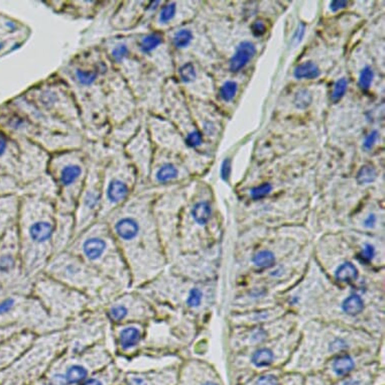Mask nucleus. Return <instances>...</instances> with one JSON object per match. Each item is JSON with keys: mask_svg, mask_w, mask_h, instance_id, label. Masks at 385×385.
Masks as SVG:
<instances>
[{"mask_svg": "<svg viewBox=\"0 0 385 385\" xmlns=\"http://www.w3.org/2000/svg\"><path fill=\"white\" fill-rule=\"evenodd\" d=\"M152 190L135 192L105 220L131 276V288L148 282L169 264L156 227Z\"/></svg>", "mask_w": 385, "mask_h": 385, "instance_id": "nucleus-1", "label": "nucleus"}, {"mask_svg": "<svg viewBox=\"0 0 385 385\" xmlns=\"http://www.w3.org/2000/svg\"><path fill=\"white\" fill-rule=\"evenodd\" d=\"M112 69L102 49L96 45L78 51L56 72L75 96L88 142H104L110 129L105 91Z\"/></svg>", "mask_w": 385, "mask_h": 385, "instance_id": "nucleus-2", "label": "nucleus"}, {"mask_svg": "<svg viewBox=\"0 0 385 385\" xmlns=\"http://www.w3.org/2000/svg\"><path fill=\"white\" fill-rule=\"evenodd\" d=\"M57 217L55 199L29 192L19 194L15 228L23 267L33 280L55 255Z\"/></svg>", "mask_w": 385, "mask_h": 385, "instance_id": "nucleus-3", "label": "nucleus"}, {"mask_svg": "<svg viewBox=\"0 0 385 385\" xmlns=\"http://www.w3.org/2000/svg\"><path fill=\"white\" fill-rule=\"evenodd\" d=\"M67 249L123 290L131 288L127 264L105 221L99 220L77 235Z\"/></svg>", "mask_w": 385, "mask_h": 385, "instance_id": "nucleus-4", "label": "nucleus"}, {"mask_svg": "<svg viewBox=\"0 0 385 385\" xmlns=\"http://www.w3.org/2000/svg\"><path fill=\"white\" fill-rule=\"evenodd\" d=\"M84 148L101 163L102 209L99 220H105L136 192L137 173L122 148L108 147L103 142H87Z\"/></svg>", "mask_w": 385, "mask_h": 385, "instance_id": "nucleus-5", "label": "nucleus"}, {"mask_svg": "<svg viewBox=\"0 0 385 385\" xmlns=\"http://www.w3.org/2000/svg\"><path fill=\"white\" fill-rule=\"evenodd\" d=\"M42 273L85 295L97 307L125 291L68 249L52 257Z\"/></svg>", "mask_w": 385, "mask_h": 385, "instance_id": "nucleus-6", "label": "nucleus"}, {"mask_svg": "<svg viewBox=\"0 0 385 385\" xmlns=\"http://www.w3.org/2000/svg\"><path fill=\"white\" fill-rule=\"evenodd\" d=\"M89 167L90 155L84 147L51 153L47 174L56 186L58 212L74 213Z\"/></svg>", "mask_w": 385, "mask_h": 385, "instance_id": "nucleus-7", "label": "nucleus"}, {"mask_svg": "<svg viewBox=\"0 0 385 385\" xmlns=\"http://www.w3.org/2000/svg\"><path fill=\"white\" fill-rule=\"evenodd\" d=\"M22 97L45 114L85 134L75 96L69 85L56 72L30 86Z\"/></svg>", "mask_w": 385, "mask_h": 385, "instance_id": "nucleus-8", "label": "nucleus"}, {"mask_svg": "<svg viewBox=\"0 0 385 385\" xmlns=\"http://www.w3.org/2000/svg\"><path fill=\"white\" fill-rule=\"evenodd\" d=\"M114 361L107 344L67 353L62 351L52 362L43 377L46 385H79L91 374Z\"/></svg>", "mask_w": 385, "mask_h": 385, "instance_id": "nucleus-9", "label": "nucleus"}, {"mask_svg": "<svg viewBox=\"0 0 385 385\" xmlns=\"http://www.w3.org/2000/svg\"><path fill=\"white\" fill-rule=\"evenodd\" d=\"M31 295H34L49 316L65 327L90 309L97 307L85 295L41 273L33 282Z\"/></svg>", "mask_w": 385, "mask_h": 385, "instance_id": "nucleus-10", "label": "nucleus"}, {"mask_svg": "<svg viewBox=\"0 0 385 385\" xmlns=\"http://www.w3.org/2000/svg\"><path fill=\"white\" fill-rule=\"evenodd\" d=\"M0 326H13L45 336L65 328L52 319L31 294H16L0 299Z\"/></svg>", "mask_w": 385, "mask_h": 385, "instance_id": "nucleus-11", "label": "nucleus"}, {"mask_svg": "<svg viewBox=\"0 0 385 385\" xmlns=\"http://www.w3.org/2000/svg\"><path fill=\"white\" fill-rule=\"evenodd\" d=\"M109 333L110 325L101 307H94L67 324L62 330L63 351L76 353L100 344H107Z\"/></svg>", "mask_w": 385, "mask_h": 385, "instance_id": "nucleus-12", "label": "nucleus"}, {"mask_svg": "<svg viewBox=\"0 0 385 385\" xmlns=\"http://www.w3.org/2000/svg\"><path fill=\"white\" fill-rule=\"evenodd\" d=\"M33 282L23 267L14 225L0 242V299L31 294Z\"/></svg>", "mask_w": 385, "mask_h": 385, "instance_id": "nucleus-13", "label": "nucleus"}, {"mask_svg": "<svg viewBox=\"0 0 385 385\" xmlns=\"http://www.w3.org/2000/svg\"><path fill=\"white\" fill-rule=\"evenodd\" d=\"M110 326L148 323L162 315V308L137 288H129L101 307Z\"/></svg>", "mask_w": 385, "mask_h": 385, "instance_id": "nucleus-14", "label": "nucleus"}, {"mask_svg": "<svg viewBox=\"0 0 385 385\" xmlns=\"http://www.w3.org/2000/svg\"><path fill=\"white\" fill-rule=\"evenodd\" d=\"M89 155V172L73 213L75 221V237L99 221L102 209L101 163L98 157L91 154Z\"/></svg>", "mask_w": 385, "mask_h": 385, "instance_id": "nucleus-15", "label": "nucleus"}, {"mask_svg": "<svg viewBox=\"0 0 385 385\" xmlns=\"http://www.w3.org/2000/svg\"><path fill=\"white\" fill-rule=\"evenodd\" d=\"M105 95L110 127L122 123L140 110L129 84L114 68L107 79Z\"/></svg>", "mask_w": 385, "mask_h": 385, "instance_id": "nucleus-16", "label": "nucleus"}, {"mask_svg": "<svg viewBox=\"0 0 385 385\" xmlns=\"http://www.w3.org/2000/svg\"><path fill=\"white\" fill-rule=\"evenodd\" d=\"M152 140L148 133V130L144 123L138 129V131L129 139L122 147V150L129 162L135 169L138 177L137 191L142 190L146 184L149 174L150 166L152 163L154 147H152ZM136 191V192H137Z\"/></svg>", "mask_w": 385, "mask_h": 385, "instance_id": "nucleus-17", "label": "nucleus"}, {"mask_svg": "<svg viewBox=\"0 0 385 385\" xmlns=\"http://www.w3.org/2000/svg\"><path fill=\"white\" fill-rule=\"evenodd\" d=\"M163 2L161 1H123L118 2V6L110 17L111 27L118 34H129L135 31L147 14L156 13Z\"/></svg>", "mask_w": 385, "mask_h": 385, "instance_id": "nucleus-18", "label": "nucleus"}, {"mask_svg": "<svg viewBox=\"0 0 385 385\" xmlns=\"http://www.w3.org/2000/svg\"><path fill=\"white\" fill-rule=\"evenodd\" d=\"M39 338L13 326H0V371L19 358Z\"/></svg>", "mask_w": 385, "mask_h": 385, "instance_id": "nucleus-19", "label": "nucleus"}, {"mask_svg": "<svg viewBox=\"0 0 385 385\" xmlns=\"http://www.w3.org/2000/svg\"><path fill=\"white\" fill-rule=\"evenodd\" d=\"M182 178L180 166L163 155L162 151L155 149L146 184L142 190H151L155 187L170 186ZM139 190V191H142Z\"/></svg>", "mask_w": 385, "mask_h": 385, "instance_id": "nucleus-20", "label": "nucleus"}, {"mask_svg": "<svg viewBox=\"0 0 385 385\" xmlns=\"http://www.w3.org/2000/svg\"><path fill=\"white\" fill-rule=\"evenodd\" d=\"M145 116L142 110H138L135 114L120 124L111 126L104 140V145L113 148H122L129 139L138 131L144 123Z\"/></svg>", "mask_w": 385, "mask_h": 385, "instance_id": "nucleus-21", "label": "nucleus"}, {"mask_svg": "<svg viewBox=\"0 0 385 385\" xmlns=\"http://www.w3.org/2000/svg\"><path fill=\"white\" fill-rule=\"evenodd\" d=\"M63 6L56 9L58 13H65L77 18H93L108 4L101 1H62Z\"/></svg>", "mask_w": 385, "mask_h": 385, "instance_id": "nucleus-22", "label": "nucleus"}, {"mask_svg": "<svg viewBox=\"0 0 385 385\" xmlns=\"http://www.w3.org/2000/svg\"><path fill=\"white\" fill-rule=\"evenodd\" d=\"M18 204L19 194H11L0 198V242L16 223Z\"/></svg>", "mask_w": 385, "mask_h": 385, "instance_id": "nucleus-23", "label": "nucleus"}, {"mask_svg": "<svg viewBox=\"0 0 385 385\" xmlns=\"http://www.w3.org/2000/svg\"><path fill=\"white\" fill-rule=\"evenodd\" d=\"M75 237V221L73 214L58 212L55 234V254L66 250Z\"/></svg>", "mask_w": 385, "mask_h": 385, "instance_id": "nucleus-24", "label": "nucleus"}, {"mask_svg": "<svg viewBox=\"0 0 385 385\" xmlns=\"http://www.w3.org/2000/svg\"><path fill=\"white\" fill-rule=\"evenodd\" d=\"M256 54L254 44L244 41L238 45L236 51L229 62V69L232 73H237L245 68Z\"/></svg>", "mask_w": 385, "mask_h": 385, "instance_id": "nucleus-25", "label": "nucleus"}, {"mask_svg": "<svg viewBox=\"0 0 385 385\" xmlns=\"http://www.w3.org/2000/svg\"><path fill=\"white\" fill-rule=\"evenodd\" d=\"M212 216V208L208 201L198 200L194 202L189 209V217L192 224L199 227L206 226Z\"/></svg>", "mask_w": 385, "mask_h": 385, "instance_id": "nucleus-26", "label": "nucleus"}, {"mask_svg": "<svg viewBox=\"0 0 385 385\" xmlns=\"http://www.w3.org/2000/svg\"><path fill=\"white\" fill-rule=\"evenodd\" d=\"M118 373L119 371L113 361L91 374L86 380L79 385H108L118 378Z\"/></svg>", "mask_w": 385, "mask_h": 385, "instance_id": "nucleus-27", "label": "nucleus"}, {"mask_svg": "<svg viewBox=\"0 0 385 385\" xmlns=\"http://www.w3.org/2000/svg\"><path fill=\"white\" fill-rule=\"evenodd\" d=\"M165 377H167L165 373L130 372L124 376L120 385H159L161 380L166 379Z\"/></svg>", "mask_w": 385, "mask_h": 385, "instance_id": "nucleus-28", "label": "nucleus"}, {"mask_svg": "<svg viewBox=\"0 0 385 385\" xmlns=\"http://www.w3.org/2000/svg\"><path fill=\"white\" fill-rule=\"evenodd\" d=\"M194 39L195 36L192 29L188 27H181L173 34L171 38V44L176 50L184 51L191 47Z\"/></svg>", "mask_w": 385, "mask_h": 385, "instance_id": "nucleus-29", "label": "nucleus"}, {"mask_svg": "<svg viewBox=\"0 0 385 385\" xmlns=\"http://www.w3.org/2000/svg\"><path fill=\"white\" fill-rule=\"evenodd\" d=\"M320 74L321 71L319 67L311 61L297 66L294 71V76L299 80H314L317 79L320 76Z\"/></svg>", "mask_w": 385, "mask_h": 385, "instance_id": "nucleus-30", "label": "nucleus"}, {"mask_svg": "<svg viewBox=\"0 0 385 385\" xmlns=\"http://www.w3.org/2000/svg\"><path fill=\"white\" fill-rule=\"evenodd\" d=\"M358 277V270L351 262H345L341 264L336 271V278L341 282L351 283Z\"/></svg>", "mask_w": 385, "mask_h": 385, "instance_id": "nucleus-31", "label": "nucleus"}, {"mask_svg": "<svg viewBox=\"0 0 385 385\" xmlns=\"http://www.w3.org/2000/svg\"><path fill=\"white\" fill-rule=\"evenodd\" d=\"M177 73L179 80L185 85H191L198 78V71L191 61L180 65Z\"/></svg>", "mask_w": 385, "mask_h": 385, "instance_id": "nucleus-32", "label": "nucleus"}, {"mask_svg": "<svg viewBox=\"0 0 385 385\" xmlns=\"http://www.w3.org/2000/svg\"><path fill=\"white\" fill-rule=\"evenodd\" d=\"M342 308H343V311L347 315L356 316V315L360 314L363 311V309H364V302L361 299V297H359L357 295H352V296L348 297L344 301V303L342 305Z\"/></svg>", "mask_w": 385, "mask_h": 385, "instance_id": "nucleus-33", "label": "nucleus"}, {"mask_svg": "<svg viewBox=\"0 0 385 385\" xmlns=\"http://www.w3.org/2000/svg\"><path fill=\"white\" fill-rule=\"evenodd\" d=\"M203 301H204L203 290L199 285L192 284L189 293L188 301H187V311L189 312L198 311L202 307Z\"/></svg>", "mask_w": 385, "mask_h": 385, "instance_id": "nucleus-34", "label": "nucleus"}, {"mask_svg": "<svg viewBox=\"0 0 385 385\" xmlns=\"http://www.w3.org/2000/svg\"><path fill=\"white\" fill-rule=\"evenodd\" d=\"M355 366L354 360L349 355H342L338 357L333 363V370L337 375H346Z\"/></svg>", "mask_w": 385, "mask_h": 385, "instance_id": "nucleus-35", "label": "nucleus"}, {"mask_svg": "<svg viewBox=\"0 0 385 385\" xmlns=\"http://www.w3.org/2000/svg\"><path fill=\"white\" fill-rule=\"evenodd\" d=\"M273 359L274 355L272 351L267 348H262L257 350L252 355L251 361L256 367H266L273 362Z\"/></svg>", "mask_w": 385, "mask_h": 385, "instance_id": "nucleus-36", "label": "nucleus"}, {"mask_svg": "<svg viewBox=\"0 0 385 385\" xmlns=\"http://www.w3.org/2000/svg\"><path fill=\"white\" fill-rule=\"evenodd\" d=\"M376 177H377V173L374 167H372L371 165H365L359 170L356 180L358 184L364 185V184H370L374 182Z\"/></svg>", "mask_w": 385, "mask_h": 385, "instance_id": "nucleus-37", "label": "nucleus"}, {"mask_svg": "<svg viewBox=\"0 0 385 385\" xmlns=\"http://www.w3.org/2000/svg\"><path fill=\"white\" fill-rule=\"evenodd\" d=\"M238 90V85L234 81L225 82L220 88V97L225 102H230L236 95Z\"/></svg>", "mask_w": 385, "mask_h": 385, "instance_id": "nucleus-38", "label": "nucleus"}, {"mask_svg": "<svg viewBox=\"0 0 385 385\" xmlns=\"http://www.w3.org/2000/svg\"><path fill=\"white\" fill-rule=\"evenodd\" d=\"M275 258L271 251L269 250H262L259 251L255 256L253 257V262L257 267L261 268H267L274 264Z\"/></svg>", "mask_w": 385, "mask_h": 385, "instance_id": "nucleus-39", "label": "nucleus"}, {"mask_svg": "<svg viewBox=\"0 0 385 385\" xmlns=\"http://www.w3.org/2000/svg\"><path fill=\"white\" fill-rule=\"evenodd\" d=\"M312 100H313V97H312L311 93L308 90L303 89V90H300L296 94L294 103L298 108L306 109L307 107L310 106V104L312 103Z\"/></svg>", "mask_w": 385, "mask_h": 385, "instance_id": "nucleus-40", "label": "nucleus"}, {"mask_svg": "<svg viewBox=\"0 0 385 385\" xmlns=\"http://www.w3.org/2000/svg\"><path fill=\"white\" fill-rule=\"evenodd\" d=\"M373 78H374V73L372 71V69L370 67H365L361 73H360V76H359V86L362 90L364 91H367L371 85H372V82H373Z\"/></svg>", "mask_w": 385, "mask_h": 385, "instance_id": "nucleus-41", "label": "nucleus"}, {"mask_svg": "<svg viewBox=\"0 0 385 385\" xmlns=\"http://www.w3.org/2000/svg\"><path fill=\"white\" fill-rule=\"evenodd\" d=\"M347 87H348V82H347V80H346L345 78H341V79H339V80L335 83V85H334V89H333L332 96H331L332 101H333V102H338V101H340V100L344 97V95H345V93H346V91H347Z\"/></svg>", "mask_w": 385, "mask_h": 385, "instance_id": "nucleus-42", "label": "nucleus"}, {"mask_svg": "<svg viewBox=\"0 0 385 385\" xmlns=\"http://www.w3.org/2000/svg\"><path fill=\"white\" fill-rule=\"evenodd\" d=\"M186 145L190 149H197L202 146L204 142V136L203 133L200 130H195L191 132L185 139H184Z\"/></svg>", "mask_w": 385, "mask_h": 385, "instance_id": "nucleus-43", "label": "nucleus"}, {"mask_svg": "<svg viewBox=\"0 0 385 385\" xmlns=\"http://www.w3.org/2000/svg\"><path fill=\"white\" fill-rule=\"evenodd\" d=\"M272 190V186L268 183H264L260 186H257L250 191V195L254 200H260L264 197H266Z\"/></svg>", "mask_w": 385, "mask_h": 385, "instance_id": "nucleus-44", "label": "nucleus"}, {"mask_svg": "<svg viewBox=\"0 0 385 385\" xmlns=\"http://www.w3.org/2000/svg\"><path fill=\"white\" fill-rule=\"evenodd\" d=\"M10 141L5 134L0 132V161H2L10 151Z\"/></svg>", "mask_w": 385, "mask_h": 385, "instance_id": "nucleus-45", "label": "nucleus"}, {"mask_svg": "<svg viewBox=\"0 0 385 385\" xmlns=\"http://www.w3.org/2000/svg\"><path fill=\"white\" fill-rule=\"evenodd\" d=\"M231 171H232V166H231V159L230 158H225L221 165V171H220V174H221V178L223 181L225 182H228L229 178H230V175H231Z\"/></svg>", "mask_w": 385, "mask_h": 385, "instance_id": "nucleus-46", "label": "nucleus"}, {"mask_svg": "<svg viewBox=\"0 0 385 385\" xmlns=\"http://www.w3.org/2000/svg\"><path fill=\"white\" fill-rule=\"evenodd\" d=\"M375 254V249L374 247L371 245V244H366L364 246V248L362 249V251L360 252L359 257L361 258L362 261H365V262H369L373 259Z\"/></svg>", "mask_w": 385, "mask_h": 385, "instance_id": "nucleus-47", "label": "nucleus"}, {"mask_svg": "<svg viewBox=\"0 0 385 385\" xmlns=\"http://www.w3.org/2000/svg\"><path fill=\"white\" fill-rule=\"evenodd\" d=\"M348 348V344L347 342L342 339V338H338V339H335L331 345H330V351L334 352V353H337V352H341L345 349Z\"/></svg>", "mask_w": 385, "mask_h": 385, "instance_id": "nucleus-48", "label": "nucleus"}, {"mask_svg": "<svg viewBox=\"0 0 385 385\" xmlns=\"http://www.w3.org/2000/svg\"><path fill=\"white\" fill-rule=\"evenodd\" d=\"M266 24L262 21V20H256L252 23L251 25V31H252V35L256 38H259L261 36H263L265 33H266Z\"/></svg>", "mask_w": 385, "mask_h": 385, "instance_id": "nucleus-49", "label": "nucleus"}, {"mask_svg": "<svg viewBox=\"0 0 385 385\" xmlns=\"http://www.w3.org/2000/svg\"><path fill=\"white\" fill-rule=\"evenodd\" d=\"M378 135H379V133H378V131H376V130H373L372 132H370V133L366 136V138H365V140H364V143H363L364 148H365V149H371V148L373 147V145L375 144V142H376V140H377V138H378Z\"/></svg>", "mask_w": 385, "mask_h": 385, "instance_id": "nucleus-50", "label": "nucleus"}, {"mask_svg": "<svg viewBox=\"0 0 385 385\" xmlns=\"http://www.w3.org/2000/svg\"><path fill=\"white\" fill-rule=\"evenodd\" d=\"M305 33H306V24L303 23V22H301V23L299 24L298 29L296 30V33H295V35H294V39H293L294 44H295L296 46L299 45V44L302 42V40H303V38H304V36H305Z\"/></svg>", "mask_w": 385, "mask_h": 385, "instance_id": "nucleus-51", "label": "nucleus"}, {"mask_svg": "<svg viewBox=\"0 0 385 385\" xmlns=\"http://www.w3.org/2000/svg\"><path fill=\"white\" fill-rule=\"evenodd\" d=\"M255 385H278V379L273 375H265L260 377Z\"/></svg>", "mask_w": 385, "mask_h": 385, "instance_id": "nucleus-52", "label": "nucleus"}, {"mask_svg": "<svg viewBox=\"0 0 385 385\" xmlns=\"http://www.w3.org/2000/svg\"><path fill=\"white\" fill-rule=\"evenodd\" d=\"M347 5H348V2L345 0H335L330 3V8L333 12H336L345 8Z\"/></svg>", "mask_w": 385, "mask_h": 385, "instance_id": "nucleus-53", "label": "nucleus"}, {"mask_svg": "<svg viewBox=\"0 0 385 385\" xmlns=\"http://www.w3.org/2000/svg\"><path fill=\"white\" fill-rule=\"evenodd\" d=\"M375 222H376V217H375V215H374V214H370V215L366 218V220H365V222H364V225H365V227H367V228H371V227L374 226Z\"/></svg>", "mask_w": 385, "mask_h": 385, "instance_id": "nucleus-54", "label": "nucleus"}, {"mask_svg": "<svg viewBox=\"0 0 385 385\" xmlns=\"http://www.w3.org/2000/svg\"><path fill=\"white\" fill-rule=\"evenodd\" d=\"M344 385H361V381L358 379H349Z\"/></svg>", "mask_w": 385, "mask_h": 385, "instance_id": "nucleus-55", "label": "nucleus"}, {"mask_svg": "<svg viewBox=\"0 0 385 385\" xmlns=\"http://www.w3.org/2000/svg\"><path fill=\"white\" fill-rule=\"evenodd\" d=\"M199 385H219L214 381H211V380H205V381H202Z\"/></svg>", "mask_w": 385, "mask_h": 385, "instance_id": "nucleus-56", "label": "nucleus"}, {"mask_svg": "<svg viewBox=\"0 0 385 385\" xmlns=\"http://www.w3.org/2000/svg\"><path fill=\"white\" fill-rule=\"evenodd\" d=\"M4 48V42H0V51Z\"/></svg>", "mask_w": 385, "mask_h": 385, "instance_id": "nucleus-57", "label": "nucleus"}]
</instances>
